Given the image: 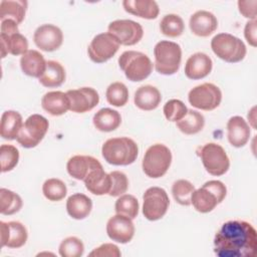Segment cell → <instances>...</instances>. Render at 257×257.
I'll list each match as a JSON object with an SVG mask.
<instances>
[{"label":"cell","mask_w":257,"mask_h":257,"mask_svg":"<svg viewBox=\"0 0 257 257\" xmlns=\"http://www.w3.org/2000/svg\"><path fill=\"white\" fill-rule=\"evenodd\" d=\"M214 252L219 257H255L257 254L255 228L242 220L224 223L215 235Z\"/></svg>","instance_id":"obj_1"},{"label":"cell","mask_w":257,"mask_h":257,"mask_svg":"<svg viewBox=\"0 0 257 257\" xmlns=\"http://www.w3.org/2000/svg\"><path fill=\"white\" fill-rule=\"evenodd\" d=\"M101 154L110 165L127 166L137 160L139 148L137 143L130 138H111L102 145Z\"/></svg>","instance_id":"obj_2"},{"label":"cell","mask_w":257,"mask_h":257,"mask_svg":"<svg viewBox=\"0 0 257 257\" xmlns=\"http://www.w3.org/2000/svg\"><path fill=\"white\" fill-rule=\"evenodd\" d=\"M227 194L226 186L218 180L206 182L201 188L194 191L191 204L200 213H209L222 203Z\"/></svg>","instance_id":"obj_3"},{"label":"cell","mask_w":257,"mask_h":257,"mask_svg":"<svg viewBox=\"0 0 257 257\" xmlns=\"http://www.w3.org/2000/svg\"><path fill=\"white\" fill-rule=\"evenodd\" d=\"M155 68L160 74L172 75L176 73L181 65V46L173 41L162 40L155 45Z\"/></svg>","instance_id":"obj_4"},{"label":"cell","mask_w":257,"mask_h":257,"mask_svg":"<svg viewBox=\"0 0 257 257\" xmlns=\"http://www.w3.org/2000/svg\"><path fill=\"white\" fill-rule=\"evenodd\" d=\"M118 65L131 81L145 80L153 71V63L143 52L127 50L118 57Z\"/></svg>","instance_id":"obj_5"},{"label":"cell","mask_w":257,"mask_h":257,"mask_svg":"<svg viewBox=\"0 0 257 257\" xmlns=\"http://www.w3.org/2000/svg\"><path fill=\"white\" fill-rule=\"evenodd\" d=\"M211 48L220 59L229 63L243 60L247 52L244 42L229 33L215 35L211 40Z\"/></svg>","instance_id":"obj_6"},{"label":"cell","mask_w":257,"mask_h":257,"mask_svg":"<svg viewBox=\"0 0 257 257\" xmlns=\"http://www.w3.org/2000/svg\"><path fill=\"white\" fill-rule=\"evenodd\" d=\"M171 163L172 153L170 149L163 144H155L147 150L142 167L148 177L158 179L168 172Z\"/></svg>","instance_id":"obj_7"},{"label":"cell","mask_w":257,"mask_h":257,"mask_svg":"<svg viewBox=\"0 0 257 257\" xmlns=\"http://www.w3.org/2000/svg\"><path fill=\"white\" fill-rule=\"evenodd\" d=\"M48 127L49 122L46 117L37 113L31 114L24 121L16 141L23 148H34L43 140Z\"/></svg>","instance_id":"obj_8"},{"label":"cell","mask_w":257,"mask_h":257,"mask_svg":"<svg viewBox=\"0 0 257 257\" xmlns=\"http://www.w3.org/2000/svg\"><path fill=\"white\" fill-rule=\"evenodd\" d=\"M200 157L204 168L212 176H222L229 170L230 160L223 147L218 144L204 145L200 150Z\"/></svg>","instance_id":"obj_9"},{"label":"cell","mask_w":257,"mask_h":257,"mask_svg":"<svg viewBox=\"0 0 257 257\" xmlns=\"http://www.w3.org/2000/svg\"><path fill=\"white\" fill-rule=\"evenodd\" d=\"M143 200V214L149 221L160 220L165 216L169 209L170 199L163 188H149L144 193Z\"/></svg>","instance_id":"obj_10"},{"label":"cell","mask_w":257,"mask_h":257,"mask_svg":"<svg viewBox=\"0 0 257 257\" xmlns=\"http://www.w3.org/2000/svg\"><path fill=\"white\" fill-rule=\"evenodd\" d=\"M192 106L202 110H213L217 108L222 100L220 88L210 82H205L192 88L188 94Z\"/></svg>","instance_id":"obj_11"},{"label":"cell","mask_w":257,"mask_h":257,"mask_svg":"<svg viewBox=\"0 0 257 257\" xmlns=\"http://www.w3.org/2000/svg\"><path fill=\"white\" fill-rule=\"evenodd\" d=\"M119 43L109 32H103L93 37L87 48V53L91 61L103 63L110 59L118 50Z\"/></svg>","instance_id":"obj_12"},{"label":"cell","mask_w":257,"mask_h":257,"mask_svg":"<svg viewBox=\"0 0 257 257\" xmlns=\"http://www.w3.org/2000/svg\"><path fill=\"white\" fill-rule=\"evenodd\" d=\"M108 32L112 34L120 45H135L143 38L144 29L142 25L130 19L114 20L109 23Z\"/></svg>","instance_id":"obj_13"},{"label":"cell","mask_w":257,"mask_h":257,"mask_svg":"<svg viewBox=\"0 0 257 257\" xmlns=\"http://www.w3.org/2000/svg\"><path fill=\"white\" fill-rule=\"evenodd\" d=\"M69 99V110L83 113L91 110L99 102L98 92L92 87H80L66 91Z\"/></svg>","instance_id":"obj_14"},{"label":"cell","mask_w":257,"mask_h":257,"mask_svg":"<svg viewBox=\"0 0 257 257\" xmlns=\"http://www.w3.org/2000/svg\"><path fill=\"white\" fill-rule=\"evenodd\" d=\"M33 41L43 51L51 52L57 50L63 42L61 29L53 24H43L34 31Z\"/></svg>","instance_id":"obj_15"},{"label":"cell","mask_w":257,"mask_h":257,"mask_svg":"<svg viewBox=\"0 0 257 257\" xmlns=\"http://www.w3.org/2000/svg\"><path fill=\"white\" fill-rule=\"evenodd\" d=\"M107 236L117 243H128L135 235V225L131 218L116 214L110 217L106 223Z\"/></svg>","instance_id":"obj_16"},{"label":"cell","mask_w":257,"mask_h":257,"mask_svg":"<svg viewBox=\"0 0 257 257\" xmlns=\"http://www.w3.org/2000/svg\"><path fill=\"white\" fill-rule=\"evenodd\" d=\"M27 238V229L22 223L17 221L0 222L1 247L20 248L26 243Z\"/></svg>","instance_id":"obj_17"},{"label":"cell","mask_w":257,"mask_h":257,"mask_svg":"<svg viewBox=\"0 0 257 257\" xmlns=\"http://www.w3.org/2000/svg\"><path fill=\"white\" fill-rule=\"evenodd\" d=\"M100 167L102 166L97 159L91 156L76 155L68 160L66 170L72 178L78 181H83L91 171Z\"/></svg>","instance_id":"obj_18"},{"label":"cell","mask_w":257,"mask_h":257,"mask_svg":"<svg viewBox=\"0 0 257 257\" xmlns=\"http://www.w3.org/2000/svg\"><path fill=\"white\" fill-rule=\"evenodd\" d=\"M189 25L195 35L207 37L216 31L218 20L213 13L206 10H199L191 16Z\"/></svg>","instance_id":"obj_19"},{"label":"cell","mask_w":257,"mask_h":257,"mask_svg":"<svg viewBox=\"0 0 257 257\" xmlns=\"http://www.w3.org/2000/svg\"><path fill=\"white\" fill-rule=\"evenodd\" d=\"M213 62L210 56L203 52L191 55L185 64V74L190 79H201L206 77L212 70Z\"/></svg>","instance_id":"obj_20"},{"label":"cell","mask_w":257,"mask_h":257,"mask_svg":"<svg viewBox=\"0 0 257 257\" xmlns=\"http://www.w3.org/2000/svg\"><path fill=\"white\" fill-rule=\"evenodd\" d=\"M250 126L246 120L239 116H232L227 122V137L229 143L235 148L244 147L250 139Z\"/></svg>","instance_id":"obj_21"},{"label":"cell","mask_w":257,"mask_h":257,"mask_svg":"<svg viewBox=\"0 0 257 257\" xmlns=\"http://www.w3.org/2000/svg\"><path fill=\"white\" fill-rule=\"evenodd\" d=\"M85 188L93 195L101 196L108 194L111 187V179L109 174L103 171V168H97L91 171L83 180Z\"/></svg>","instance_id":"obj_22"},{"label":"cell","mask_w":257,"mask_h":257,"mask_svg":"<svg viewBox=\"0 0 257 257\" xmlns=\"http://www.w3.org/2000/svg\"><path fill=\"white\" fill-rule=\"evenodd\" d=\"M42 108L49 114L58 116L64 114L69 109V99L66 92L59 90L46 92L41 99Z\"/></svg>","instance_id":"obj_23"},{"label":"cell","mask_w":257,"mask_h":257,"mask_svg":"<svg viewBox=\"0 0 257 257\" xmlns=\"http://www.w3.org/2000/svg\"><path fill=\"white\" fill-rule=\"evenodd\" d=\"M44 56L37 50L30 49L20 58V67L24 74L31 77H40L46 68Z\"/></svg>","instance_id":"obj_24"},{"label":"cell","mask_w":257,"mask_h":257,"mask_svg":"<svg viewBox=\"0 0 257 257\" xmlns=\"http://www.w3.org/2000/svg\"><path fill=\"white\" fill-rule=\"evenodd\" d=\"M122 6L127 13L145 19H156L160 12L158 3L153 0H124Z\"/></svg>","instance_id":"obj_25"},{"label":"cell","mask_w":257,"mask_h":257,"mask_svg":"<svg viewBox=\"0 0 257 257\" xmlns=\"http://www.w3.org/2000/svg\"><path fill=\"white\" fill-rule=\"evenodd\" d=\"M162 100L160 90L153 85H143L135 92V104L143 110L156 109Z\"/></svg>","instance_id":"obj_26"},{"label":"cell","mask_w":257,"mask_h":257,"mask_svg":"<svg viewBox=\"0 0 257 257\" xmlns=\"http://www.w3.org/2000/svg\"><path fill=\"white\" fill-rule=\"evenodd\" d=\"M92 209V201L86 195L76 193L68 197L66 201V211L75 220L86 218Z\"/></svg>","instance_id":"obj_27"},{"label":"cell","mask_w":257,"mask_h":257,"mask_svg":"<svg viewBox=\"0 0 257 257\" xmlns=\"http://www.w3.org/2000/svg\"><path fill=\"white\" fill-rule=\"evenodd\" d=\"M1 57L4 58L8 53L12 55H23L28 51V41L20 32L10 35L0 34Z\"/></svg>","instance_id":"obj_28"},{"label":"cell","mask_w":257,"mask_h":257,"mask_svg":"<svg viewBox=\"0 0 257 257\" xmlns=\"http://www.w3.org/2000/svg\"><path fill=\"white\" fill-rule=\"evenodd\" d=\"M93 125L100 132L109 133L116 130L121 123V116L118 111L104 107L99 109L92 118Z\"/></svg>","instance_id":"obj_29"},{"label":"cell","mask_w":257,"mask_h":257,"mask_svg":"<svg viewBox=\"0 0 257 257\" xmlns=\"http://www.w3.org/2000/svg\"><path fill=\"white\" fill-rule=\"evenodd\" d=\"M22 125V116L18 111L6 110L1 116L0 135L5 140H15Z\"/></svg>","instance_id":"obj_30"},{"label":"cell","mask_w":257,"mask_h":257,"mask_svg":"<svg viewBox=\"0 0 257 257\" xmlns=\"http://www.w3.org/2000/svg\"><path fill=\"white\" fill-rule=\"evenodd\" d=\"M65 69L58 62L48 60L43 74L39 77V82L45 87H58L65 81Z\"/></svg>","instance_id":"obj_31"},{"label":"cell","mask_w":257,"mask_h":257,"mask_svg":"<svg viewBox=\"0 0 257 257\" xmlns=\"http://www.w3.org/2000/svg\"><path fill=\"white\" fill-rule=\"evenodd\" d=\"M27 2L23 0H3L0 3L1 21L11 19L20 24L25 17Z\"/></svg>","instance_id":"obj_32"},{"label":"cell","mask_w":257,"mask_h":257,"mask_svg":"<svg viewBox=\"0 0 257 257\" xmlns=\"http://www.w3.org/2000/svg\"><path fill=\"white\" fill-rule=\"evenodd\" d=\"M205 124L203 114L197 110L188 109L187 114L177 121V127L185 135H195L201 132Z\"/></svg>","instance_id":"obj_33"},{"label":"cell","mask_w":257,"mask_h":257,"mask_svg":"<svg viewBox=\"0 0 257 257\" xmlns=\"http://www.w3.org/2000/svg\"><path fill=\"white\" fill-rule=\"evenodd\" d=\"M23 202L21 197L11 190L0 189V213L2 215H13L20 211Z\"/></svg>","instance_id":"obj_34"},{"label":"cell","mask_w":257,"mask_h":257,"mask_svg":"<svg viewBox=\"0 0 257 257\" xmlns=\"http://www.w3.org/2000/svg\"><path fill=\"white\" fill-rule=\"evenodd\" d=\"M161 32L169 37H179L183 34L185 24L183 19L177 14H167L160 22Z\"/></svg>","instance_id":"obj_35"},{"label":"cell","mask_w":257,"mask_h":257,"mask_svg":"<svg viewBox=\"0 0 257 257\" xmlns=\"http://www.w3.org/2000/svg\"><path fill=\"white\" fill-rule=\"evenodd\" d=\"M42 193L44 197L52 202H58L64 199L67 194V188L64 182L59 179L51 178L46 180L42 185Z\"/></svg>","instance_id":"obj_36"},{"label":"cell","mask_w":257,"mask_h":257,"mask_svg":"<svg viewBox=\"0 0 257 257\" xmlns=\"http://www.w3.org/2000/svg\"><path fill=\"white\" fill-rule=\"evenodd\" d=\"M105 96L109 104L116 107H120L126 104L128 100V90L122 82H112L106 88Z\"/></svg>","instance_id":"obj_37"},{"label":"cell","mask_w":257,"mask_h":257,"mask_svg":"<svg viewBox=\"0 0 257 257\" xmlns=\"http://www.w3.org/2000/svg\"><path fill=\"white\" fill-rule=\"evenodd\" d=\"M139 209H140V206L137 198L130 194L121 195L116 200L114 205V210L116 214L126 216L132 220L138 216Z\"/></svg>","instance_id":"obj_38"},{"label":"cell","mask_w":257,"mask_h":257,"mask_svg":"<svg viewBox=\"0 0 257 257\" xmlns=\"http://www.w3.org/2000/svg\"><path fill=\"white\" fill-rule=\"evenodd\" d=\"M195 191L194 185L187 180H178L172 186V194L177 203L183 206L191 205V198Z\"/></svg>","instance_id":"obj_39"},{"label":"cell","mask_w":257,"mask_h":257,"mask_svg":"<svg viewBox=\"0 0 257 257\" xmlns=\"http://www.w3.org/2000/svg\"><path fill=\"white\" fill-rule=\"evenodd\" d=\"M19 161V151L12 145H2L0 147L1 172L6 173L13 170Z\"/></svg>","instance_id":"obj_40"},{"label":"cell","mask_w":257,"mask_h":257,"mask_svg":"<svg viewBox=\"0 0 257 257\" xmlns=\"http://www.w3.org/2000/svg\"><path fill=\"white\" fill-rule=\"evenodd\" d=\"M83 251L84 245L77 237H67L59 245V255L62 257H80Z\"/></svg>","instance_id":"obj_41"},{"label":"cell","mask_w":257,"mask_h":257,"mask_svg":"<svg viewBox=\"0 0 257 257\" xmlns=\"http://www.w3.org/2000/svg\"><path fill=\"white\" fill-rule=\"evenodd\" d=\"M163 111L168 120L177 122L187 114L188 108L182 100L170 99L165 103Z\"/></svg>","instance_id":"obj_42"},{"label":"cell","mask_w":257,"mask_h":257,"mask_svg":"<svg viewBox=\"0 0 257 257\" xmlns=\"http://www.w3.org/2000/svg\"><path fill=\"white\" fill-rule=\"evenodd\" d=\"M111 179V187L108 193L111 197H118L123 195L128 188V180L124 173L120 171H112L109 173Z\"/></svg>","instance_id":"obj_43"},{"label":"cell","mask_w":257,"mask_h":257,"mask_svg":"<svg viewBox=\"0 0 257 257\" xmlns=\"http://www.w3.org/2000/svg\"><path fill=\"white\" fill-rule=\"evenodd\" d=\"M120 255L118 247L112 243H104L89 253L90 257H119Z\"/></svg>","instance_id":"obj_44"},{"label":"cell","mask_w":257,"mask_h":257,"mask_svg":"<svg viewBox=\"0 0 257 257\" xmlns=\"http://www.w3.org/2000/svg\"><path fill=\"white\" fill-rule=\"evenodd\" d=\"M256 0H249V1H238V8L239 12L246 18H250L252 20L256 19Z\"/></svg>","instance_id":"obj_45"},{"label":"cell","mask_w":257,"mask_h":257,"mask_svg":"<svg viewBox=\"0 0 257 257\" xmlns=\"http://www.w3.org/2000/svg\"><path fill=\"white\" fill-rule=\"evenodd\" d=\"M257 21L255 20H250L246 23L245 28H244V36L247 40V42L253 46L256 47L257 45Z\"/></svg>","instance_id":"obj_46"},{"label":"cell","mask_w":257,"mask_h":257,"mask_svg":"<svg viewBox=\"0 0 257 257\" xmlns=\"http://www.w3.org/2000/svg\"><path fill=\"white\" fill-rule=\"evenodd\" d=\"M0 31H1L0 34H6V35L17 33V32H19L18 24L11 19L3 20V21H1Z\"/></svg>","instance_id":"obj_47"}]
</instances>
